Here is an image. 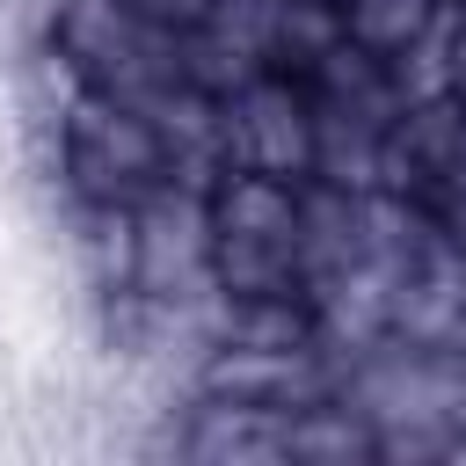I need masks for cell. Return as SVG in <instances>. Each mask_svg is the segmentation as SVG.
Segmentation results:
<instances>
[{"label": "cell", "mask_w": 466, "mask_h": 466, "mask_svg": "<svg viewBox=\"0 0 466 466\" xmlns=\"http://www.w3.org/2000/svg\"><path fill=\"white\" fill-rule=\"evenodd\" d=\"M335 400L371 430L379 459L466 451V357L459 350L386 328L357 350H335Z\"/></svg>", "instance_id": "obj_1"}, {"label": "cell", "mask_w": 466, "mask_h": 466, "mask_svg": "<svg viewBox=\"0 0 466 466\" xmlns=\"http://www.w3.org/2000/svg\"><path fill=\"white\" fill-rule=\"evenodd\" d=\"M204 233H211V291L218 299H306V284H299L306 182L218 167L204 182Z\"/></svg>", "instance_id": "obj_2"}, {"label": "cell", "mask_w": 466, "mask_h": 466, "mask_svg": "<svg viewBox=\"0 0 466 466\" xmlns=\"http://www.w3.org/2000/svg\"><path fill=\"white\" fill-rule=\"evenodd\" d=\"M44 44L66 58V73L116 102H160L175 87H197L189 73V29L146 15L138 0H51Z\"/></svg>", "instance_id": "obj_3"}, {"label": "cell", "mask_w": 466, "mask_h": 466, "mask_svg": "<svg viewBox=\"0 0 466 466\" xmlns=\"http://www.w3.org/2000/svg\"><path fill=\"white\" fill-rule=\"evenodd\" d=\"M44 160H51L66 204H146L153 189L182 182L160 116L146 102H116L95 87H80L66 102L58 131L44 138Z\"/></svg>", "instance_id": "obj_4"}, {"label": "cell", "mask_w": 466, "mask_h": 466, "mask_svg": "<svg viewBox=\"0 0 466 466\" xmlns=\"http://www.w3.org/2000/svg\"><path fill=\"white\" fill-rule=\"evenodd\" d=\"M218 153L226 167H255V175H284L306 182L313 175V102L299 73H248L218 95Z\"/></svg>", "instance_id": "obj_5"}, {"label": "cell", "mask_w": 466, "mask_h": 466, "mask_svg": "<svg viewBox=\"0 0 466 466\" xmlns=\"http://www.w3.org/2000/svg\"><path fill=\"white\" fill-rule=\"evenodd\" d=\"M459 182H466V109L451 95H408L379 146V189H393L437 218Z\"/></svg>", "instance_id": "obj_6"}, {"label": "cell", "mask_w": 466, "mask_h": 466, "mask_svg": "<svg viewBox=\"0 0 466 466\" xmlns=\"http://www.w3.org/2000/svg\"><path fill=\"white\" fill-rule=\"evenodd\" d=\"M451 0H335V22L357 51H371L400 95H437L430 80V44H437V22H444Z\"/></svg>", "instance_id": "obj_7"}, {"label": "cell", "mask_w": 466, "mask_h": 466, "mask_svg": "<svg viewBox=\"0 0 466 466\" xmlns=\"http://www.w3.org/2000/svg\"><path fill=\"white\" fill-rule=\"evenodd\" d=\"M430 80H437V95H451V102L466 109V0H451V7H444V22H437Z\"/></svg>", "instance_id": "obj_8"}]
</instances>
